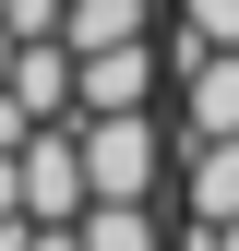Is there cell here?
Wrapping results in <instances>:
<instances>
[{"label":"cell","instance_id":"6da1fadb","mask_svg":"<svg viewBox=\"0 0 239 251\" xmlns=\"http://www.w3.org/2000/svg\"><path fill=\"white\" fill-rule=\"evenodd\" d=\"M72 132H84V179H96V203H156L167 144H156L143 108H96V120H72Z\"/></svg>","mask_w":239,"mask_h":251},{"label":"cell","instance_id":"7a4b0ae2","mask_svg":"<svg viewBox=\"0 0 239 251\" xmlns=\"http://www.w3.org/2000/svg\"><path fill=\"white\" fill-rule=\"evenodd\" d=\"M12 179H24V215H36V227H72V215L96 203V179H84V132H72V120H36V132L12 144Z\"/></svg>","mask_w":239,"mask_h":251},{"label":"cell","instance_id":"3957f363","mask_svg":"<svg viewBox=\"0 0 239 251\" xmlns=\"http://www.w3.org/2000/svg\"><path fill=\"white\" fill-rule=\"evenodd\" d=\"M143 96H156V48H84L72 60V120H96V108H143Z\"/></svg>","mask_w":239,"mask_h":251},{"label":"cell","instance_id":"277c9868","mask_svg":"<svg viewBox=\"0 0 239 251\" xmlns=\"http://www.w3.org/2000/svg\"><path fill=\"white\" fill-rule=\"evenodd\" d=\"M179 120L203 132H239V48H179Z\"/></svg>","mask_w":239,"mask_h":251},{"label":"cell","instance_id":"5b68a950","mask_svg":"<svg viewBox=\"0 0 239 251\" xmlns=\"http://www.w3.org/2000/svg\"><path fill=\"white\" fill-rule=\"evenodd\" d=\"M179 192H191V215H203V227H227V215H239V132H203Z\"/></svg>","mask_w":239,"mask_h":251},{"label":"cell","instance_id":"8992f818","mask_svg":"<svg viewBox=\"0 0 239 251\" xmlns=\"http://www.w3.org/2000/svg\"><path fill=\"white\" fill-rule=\"evenodd\" d=\"M143 24H156V12H143V0H60V48H132L143 36Z\"/></svg>","mask_w":239,"mask_h":251},{"label":"cell","instance_id":"52a82bcc","mask_svg":"<svg viewBox=\"0 0 239 251\" xmlns=\"http://www.w3.org/2000/svg\"><path fill=\"white\" fill-rule=\"evenodd\" d=\"M84 251H156V203H84Z\"/></svg>","mask_w":239,"mask_h":251},{"label":"cell","instance_id":"ba28073f","mask_svg":"<svg viewBox=\"0 0 239 251\" xmlns=\"http://www.w3.org/2000/svg\"><path fill=\"white\" fill-rule=\"evenodd\" d=\"M179 24H191V48H239V0H179Z\"/></svg>","mask_w":239,"mask_h":251},{"label":"cell","instance_id":"9c48e42d","mask_svg":"<svg viewBox=\"0 0 239 251\" xmlns=\"http://www.w3.org/2000/svg\"><path fill=\"white\" fill-rule=\"evenodd\" d=\"M24 251H84V227H24Z\"/></svg>","mask_w":239,"mask_h":251},{"label":"cell","instance_id":"30bf717a","mask_svg":"<svg viewBox=\"0 0 239 251\" xmlns=\"http://www.w3.org/2000/svg\"><path fill=\"white\" fill-rule=\"evenodd\" d=\"M191 251H239V215H227V227H203V215H191Z\"/></svg>","mask_w":239,"mask_h":251}]
</instances>
